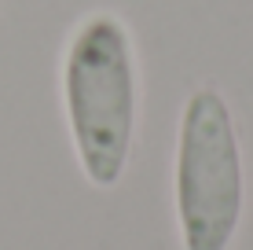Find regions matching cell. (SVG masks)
Masks as SVG:
<instances>
[{"mask_svg":"<svg viewBox=\"0 0 253 250\" xmlns=\"http://www.w3.org/2000/svg\"><path fill=\"white\" fill-rule=\"evenodd\" d=\"M176 217L184 250H228L242 217L239 136L216 89L191 92L180 118Z\"/></svg>","mask_w":253,"mask_h":250,"instance_id":"cell-2","label":"cell"},{"mask_svg":"<svg viewBox=\"0 0 253 250\" xmlns=\"http://www.w3.org/2000/svg\"><path fill=\"white\" fill-rule=\"evenodd\" d=\"M63 96L84 177L95 188L118 184L136 129V66L128 30L114 15L81 22L66 48Z\"/></svg>","mask_w":253,"mask_h":250,"instance_id":"cell-1","label":"cell"}]
</instances>
